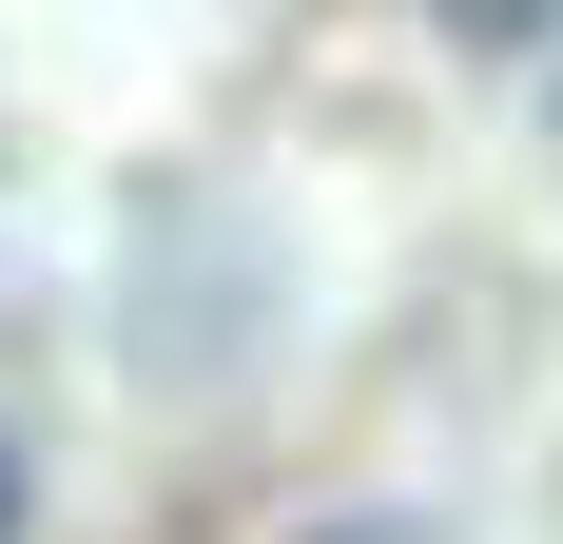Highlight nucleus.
<instances>
[{
	"label": "nucleus",
	"mask_w": 563,
	"mask_h": 544,
	"mask_svg": "<svg viewBox=\"0 0 563 544\" xmlns=\"http://www.w3.org/2000/svg\"><path fill=\"white\" fill-rule=\"evenodd\" d=\"M0 525H20V487H0Z\"/></svg>",
	"instance_id": "f03ea898"
},
{
	"label": "nucleus",
	"mask_w": 563,
	"mask_h": 544,
	"mask_svg": "<svg viewBox=\"0 0 563 544\" xmlns=\"http://www.w3.org/2000/svg\"><path fill=\"white\" fill-rule=\"evenodd\" d=\"M448 20H486V40H525V20H544V0H448Z\"/></svg>",
	"instance_id": "f257e3e1"
}]
</instances>
